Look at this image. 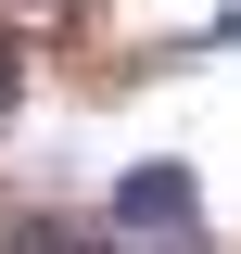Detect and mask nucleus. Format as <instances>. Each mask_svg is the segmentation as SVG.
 I'll list each match as a JSON object with an SVG mask.
<instances>
[{"label":"nucleus","mask_w":241,"mask_h":254,"mask_svg":"<svg viewBox=\"0 0 241 254\" xmlns=\"http://www.w3.org/2000/svg\"><path fill=\"white\" fill-rule=\"evenodd\" d=\"M102 229H115V242H190V229H203V165H190V153H140V165H115Z\"/></svg>","instance_id":"1"},{"label":"nucleus","mask_w":241,"mask_h":254,"mask_svg":"<svg viewBox=\"0 0 241 254\" xmlns=\"http://www.w3.org/2000/svg\"><path fill=\"white\" fill-rule=\"evenodd\" d=\"M26 64H38V51H26V38H13V26H0V140L26 127Z\"/></svg>","instance_id":"2"}]
</instances>
